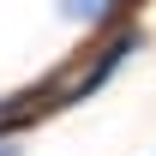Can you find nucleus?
<instances>
[{
	"instance_id": "obj_1",
	"label": "nucleus",
	"mask_w": 156,
	"mask_h": 156,
	"mask_svg": "<svg viewBox=\"0 0 156 156\" xmlns=\"http://www.w3.org/2000/svg\"><path fill=\"white\" fill-rule=\"evenodd\" d=\"M132 48H138V30H132V24H126V30H114V36H108L96 54H90V66H84L72 84H60L48 102H78V96H90V90H102V84H108V78L126 66V54H132Z\"/></svg>"
},
{
	"instance_id": "obj_2",
	"label": "nucleus",
	"mask_w": 156,
	"mask_h": 156,
	"mask_svg": "<svg viewBox=\"0 0 156 156\" xmlns=\"http://www.w3.org/2000/svg\"><path fill=\"white\" fill-rule=\"evenodd\" d=\"M126 12V0H60V18L72 24H114Z\"/></svg>"
},
{
	"instance_id": "obj_3",
	"label": "nucleus",
	"mask_w": 156,
	"mask_h": 156,
	"mask_svg": "<svg viewBox=\"0 0 156 156\" xmlns=\"http://www.w3.org/2000/svg\"><path fill=\"white\" fill-rule=\"evenodd\" d=\"M0 156H18V144H12V138H0Z\"/></svg>"
}]
</instances>
